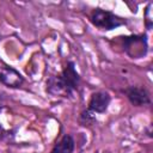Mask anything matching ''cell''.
<instances>
[{
	"label": "cell",
	"instance_id": "obj_3",
	"mask_svg": "<svg viewBox=\"0 0 153 153\" xmlns=\"http://www.w3.org/2000/svg\"><path fill=\"white\" fill-rule=\"evenodd\" d=\"M124 53L131 59H142L148 53V43L146 35H130L122 37Z\"/></svg>",
	"mask_w": 153,
	"mask_h": 153
},
{
	"label": "cell",
	"instance_id": "obj_7",
	"mask_svg": "<svg viewBox=\"0 0 153 153\" xmlns=\"http://www.w3.org/2000/svg\"><path fill=\"white\" fill-rule=\"evenodd\" d=\"M75 148V141L71 134H65L53 147L50 153H73Z\"/></svg>",
	"mask_w": 153,
	"mask_h": 153
},
{
	"label": "cell",
	"instance_id": "obj_5",
	"mask_svg": "<svg viewBox=\"0 0 153 153\" xmlns=\"http://www.w3.org/2000/svg\"><path fill=\"white\" fill-rule=\"evenodd\" d=\"M111 102V97L105 91H97L93 92L90 97L87 110L92 114H104L108 110V106Z\"/></svg>",
	"mask_w": 153,
	"mask_h": 153
},
{
	"label": "cell",
	"instance_id": "obj_6",
	"mask_svg": "<svg viewBox=\"0 0 153 153\" xmlns=\"http://www.w3.org/2000/svg\"><path fill=\"white\" fill-rule=\"evenodd\" d=\"M123 93L134 106H143L151 104L149 93L146 88L140 86H130L123 90Z\"/></svg>",
	"mask_w": 153,
	"mask_h": 153
},
{
	"label": "cell",
	"instance_id": "obj_9",
	"mask_svg": "<svg viewBox=\"0 0 153 153\" xmlns=\"http://www.w3.org/2000/svg\"><path fill=\"white\" fill-rule=\"evenodd\" d=\"M152 2H148L146 10H145V25L148 30L152 29L153 25V17H152Z\"/></svg>",
	"mask_w": 153,
	"mask_h": 153
},
{
	"label": "cell",
	"instance_id": "obj_8",
	"mask_svg": "<svg viewBox=\"0 0 153 153\" xmlns=\"http://www.w3.org/2000/svg\"><path fill=\"white\" fill-rule=\"evenodd\" d=\"M79 122L81 126L84 127H90L92 126L94 122H96V117L93 116V114L88 110H85L80 114V117H79Z\"/></svg>",
	"mask_w": 153,
	"mask_h": 153
},
{
	"label": "cell",
	"instance_id": "obj_1",
	"mask_svg": "<svg viewBox=\"0 0 153 153\" xmlns=\"http://www.w3.org/2000/svg\"><path fill=\"white\" fill-rule=\"evenodd\" d=\"M80 75L73 61H68L60 74L47 80V92L55 97L69 98L79 90Z\"/></svg>",
	"mask_w": 153,
	"mask_h": 153
},
{
	"label": "cell",
	"instance_id": "obj_4",
	"mask_svg": "<svg viewBox=\"0 0 153 153\" xmlns=\"http://www.w3.org/2000/svg\"><path fill=\"white\" fill-rule=\"evenodd\" d=\"M0 81L11 88L20 87L24 84V76L13 67L7 65L0 66Z\"/></svg>",
	"mask_w": 153,
	"mask_h": 153
},
{
	"label": "cell",
	"instance_id": "obj_2",
	"mask_svg": "<svg viewBox=\"0 0 153 153\" xmlns=\"http://www.w3.org/2000/svg\"><path fill=\"white\" fill-rule=\"evenodd\" d=\"M90 22L96 27L105 31H110L127 24L126 18L103 8H94L90 14Z\"/></svg>",
	"mask_w": 153,
	"mask_h": 153
}]
</instances>
